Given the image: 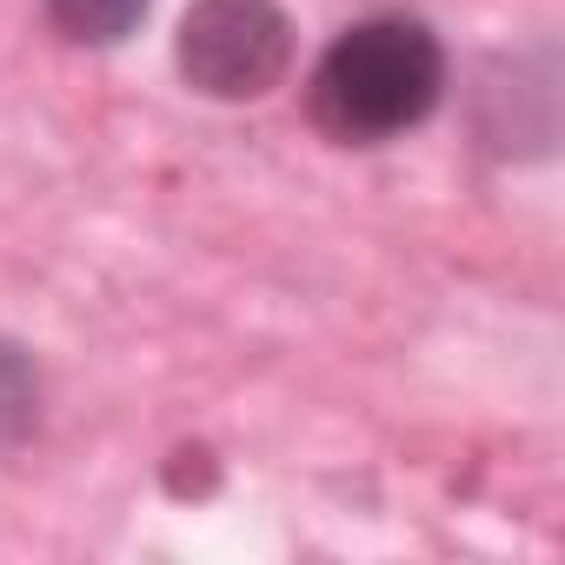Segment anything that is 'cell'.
<instances>
[{"mask_svg": "<svg viewBox=\"0 0 565 565\" xmlns=\"http://www.w3.org/2000/svg\"><path fill=\"white\" fill-rule=\"evenodd\" d=\"M446 100V47L413 14H366L320 54L307 114L340 147H380L433 120Z\"/></svg>", "mask_w": 565, "mask_h": 565, "instance_id": "obj_1", "label": "cell"}, {"mask_svg": "<svg viewBox=\"0 0 565 565\" xmlns=\"http://www.w3.org/2000/svg\"><path fill=\"white\" fill-rule=\"evenodd\" d=\"M173 61L206 100H259L294 67V21L279 0H193Z\"/></svg>", "mask_w": 565, "mask_h": 565, "instance_id": "obj_2", "label": "cell"}, {"mask_svg": "<svg viewBox=\"0 0 565 565\" xmlns=\"http://www.w3.org/2000/svg\"><path fill=\"white\" fill-rule=\"evenodd\" d=\"M41 8H47V21H54L61 41H74V47H114V41H127L140 28L147 0H41Z\"/></svg>", "mask_w": 565, "mask_h": 565, "instance_id": "obj_3", "label": "cell"}, {"mask_svg": "<svg viewBox=\"0 0 565 565\" xmlns=\"http://www.w3.org/2000/svg\"><path fill=\"white\" fill-rule=\"evenodd\" d=\"M41 426V366L28 347L0 340V446H21Z\"/></svg>", "mask_w": 565, "mask_h": 565, "instance_id": "obj_4", "label": "cell"}]
</instances>
